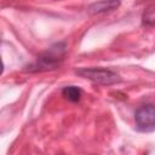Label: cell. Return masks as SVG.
I'll use <instances>...</instances> for the list:
<instances>
[{
	"mask_svg": "<svg viewBox=\"0 0 155 155\" xmlns=\"http://www.w3.org/2000/svg\"><path fill=\"white\" fill-rule=\"evenodd\" d=\"M65 56V44L58 42L52 45L50 48H47L42 54H40L34 63L28 65L25 69L27 71H46V70H53L57 69Z\"/></svg>",
	"mask_w": 155,
	"mask_h": 155,
	"instance_id": "1",
	"label": "cell"
},
{
	"mask_svg": "<svg viewBox=\"0 0 155 155\" xmlns=\"http://www.w3.org/2000/svg\"><path fill=\"white\" fill-rule=\"evenodd\" d=\"M76 74L97 85L109 86L120 81V76L115 71L104 68H80L76 69Z\"/></svg>",
	"mask_w": 155,
	"mask_h": 155,
	"instance_id": "2",
	"label": "cell"
},
{
	"mask_svg": "<svg viewBox=\"0 0 155 155\" xmlns=\"http://www.w3.org/2000/svg\"><path fill=\"white\" fill-rule=\"evenodd\" d=\"M136 127L140 132H151L155 128V108L154 104H144L134 113Z\"/></svg>",
	"mask_w": 155,
	"mask_h": 155,
	"instance_id": "3",
	"label": "cell"
},
{
	"mask_svg": "<svg viewBox=\"0 0 155 155\" xmlns=\"http://www.w3.org/2000/svg\"><path fill=\"white\" fill-rule=\"evenodd\" d=\"M120 5L119 1H99V2H93L88 5L87 10L90 13H103L107 11L115 10Z\"/></svg>",
	"mask_w": 155,
	"mask_h": 155,
	"instance_id": "4",
	"label": "cell"
},
{
	"mask_svg": "<svg viewBox=\"0 0 155 155\" xmlns=\"http://www.w3.org/2000/svg\"><path fill=\"white\" fill-rule=\"evenodd\" d=\"M62 94L65 99H68L69 102L71 103H76L80 101L81 98V90L78 87V86H65L63 90H62Z\"/></svg>",
	"mask_w": 155,
	"mask_h": 155,
	"instance_id": "5",
	"label": "cell"
},
{
	"mask_svg": "<svg viewBox=\"0 0 155 155\" xmlns=\"http://www.w3.org/2000/svg\"><path fill=\"white\" fill-rule=\"evenodd\" d=\"M154 10H153V6L150 8H147L143 13V25H147V27H151L154 24Z\"/></svg>",
	"mask_w": 155,
	"mask_h": 155,
	"instance_id": "6",
	"label": "cell"
},
{
	"mask_svg": "<svg viewBox=\"0 0 155 155\" xmlns=\"http://www.w3.org/2000/svg\"><path fill=\"white\" fill-rule=\"evenodd\" d=\"M2 71H4V63H2V59L0 57V75L2 74Z\"/></svg>",
	"mask_w": 155,
	"mask_h": 155,
	"instance_id": "7",
	"label": "cell"
}]
</instances>
